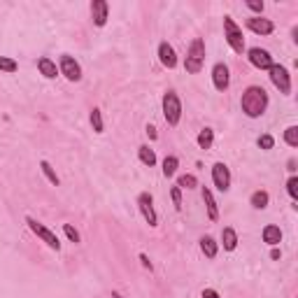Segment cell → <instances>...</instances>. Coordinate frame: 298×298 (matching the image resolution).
I'll use <instances>...</instances> for the list:
<instances>
[{
    "mask_svg": "<svg viewBox=\"0 0 298 298\" xmlns=\"http://www.w3.org/2000/svg\"><path fill=\"white\" fill-rule=\"evenodd\" d=\"M240 107H243V112L250 119H259V116L263 114V112L268 110V93L263 86H247L243 91V98H240Z\"/></svg>",
    "mask_w": 298,
    "mask_h": 298,
    "instance_id": "cell-1",
    "label": "cell"
},
{
    "mask_svg": "<svg viewBox=\"0 0 298 298\" xmlns=\"http://www.w3.org/2000/svg\"><path fill=\"white\" fill-rule=\"evenodd\" d=\"M203 63H205V42H203V37H196L194 42L189 44L184 68H187V73L198 75L203 70Z\"/></svg>",
    "mask_w": 298,
    "mask_h": 298,
    "instance_id": "cell-2",
    "label": "cell"
},
{
    "mask_svg": "<svg viewBox=\"0 0 298 298\" xmlns=\"http://www.w3.org/2000/svg\"><path fill=\"white\" fill-rule=\"evenodd\" d=\"M163 116L168 122V126H177L180 119H182V100H180V96L172 89H168L163 93Z\"/></svg>",
    "mask_w": 298,
    "mask_h": 298,
    "instance_id": "cell-3",
    "label": "cell"
},
{
    "mask_svg": "<svg viewBox=\"0 0 298 298\" xmlns=\"http://www.w3.org/2000/svg\"><path fill=\"white\" fill-rule=\"evenodd\" d=\"M26 224H28V228H31L33 233H35L40 240H42L44 245H47L49 250H61V243H58V237H56V233L54 231H49L47 226L42 224V221H37V219H33V217H26Z\"/></svg>",
    "mask_w": 298,
    "mask_h": 298,
    "instance_id": "cell-4",
    "label": "cell"
},
{
    "mask_svg": "<svg viewBox=\"0 0 298 298\" xmlns=\"http://www.w3.org/2000/svg\"><path fill=\"white\" fill-rule=\"evenodd\" d=\"M224 33H226V42L231 44L233 51H235V54H243L245 51L243 31H240V26H237L231 17H224Z\"/></svg>",
    "mask_w": 298,
    "mask_h": 298,
    "instance_id": "cell-5",
    "label": "cell"
},
{
    "mask_svg": "<svg viewBox=\"0 0 298 298\" xmlns=\"http://www.w3.org/2000/svg\"><path fill=\"white\" fill-rule=\"evenodd\" d=\"M268 73H270V82L275 84V89H280V93H284V96L291 93V75H289V70L284 66L275 63Z\"/></svg>",
    "mask_w": 298,
    "mask_h": 298,
    "instance_id": "cell-6",
    "label": "cell"
},
{
    "mask_svg": "<svg viewBox=\"0 0 298 298\" xmlns=\"http://www.w3.org/2000/svg\"><path fill=\"white\" fill-rule=\"evenodd\" d=\"M138 207H140V212H142V217H145V221L149 226H158V214H156V210H154V198H152V194H147V191H142L140 196H138Z\"/></svg>",
    "mask_w": 298,
    "mask_h": 298,
    "instance_id": "cell-7",
    "label": "cell"
},
{
    "mask_svg": "<svg viewBox=\"0 0 298 298\" xmlns=\"http://www.w3.org/2000/svg\"><path fill=\"white\" fill-rule=\"evenodd\" d=\"M247 58H250V63L254 68H259V70H270V68L275 66L270 51H268V49H261V47H252L250 51H247Z\"/></svg>",
    "mask_w": 298,
    "mask_h": 298,
    "instance_id": "cell-8",
    "label": "cell"
},
{
    "mask_svg": "<svg viewBox=\"0 0 298 298\" xmlns=\"http://www.w3.org/2000/svg\"><path fill=\"white\" fill-rule=\"evenodd\" d=\"M212 182L219 191H228L231 189V170H228V165L221 163V161H217L212 165Z\"/></svg>",
    "mask_w": 298,
    "mask_h": 298,
    "instance_id": "cell-9",
    "label": "cell"
},
{
    "mask_svg": "<svg viewBox=\"0 0 298 298\" xmlns=\"http://www.w3.org/2000/svg\"><path fill=\"white\" fill-rule=\"evenodd\" d=\"M58 73H61L68 82H79V79H82V66H79L70 54H63L61 56V70H58Z\"/></svg>",
    "mask_w": 298,
    "mask_h": 298,
    "instance_id": "cell-10",
    "label": "cell"
},
{
    "mask_svg": "<svg viewBox=\"0 0 298 298\" xmlns=\"http://www.w3.org/2000/svg\"><path fill=\"white\" fill-rule=\"evenodd\" d=\"M212 84L217 91H226L231 84V70L226 63H214L212 68Z\"/></svg>",
    "mask_w": 298,
    "mask_h": 298,
    "instance_id": "cell-11",
    "label": "cell"
},
{
    "mask_svg": "<svg viewBox=\"0 0 298 298\" xmlns=\"http://www.w3.org/2000/svg\"><path fill=\"white\" fill-rule=\"evenodd\" d=\"M245 24H247V28H250L252 33H256V35H270V33L275 31L273 21H270V19H263V17H250Z\"/></svg>",
    "mask_w": 298,
    "mask_h": 298,
    "instance_id": "cell-12",
    "label": "cell"
},
{
    "mask_svg": "<svg viewBox=\"0 0 298 298\" xmlns=\"http://www.w3.org/2000/svg\"><path fill=\"white\" fill-rule=\"evenodd\" d=\"M107 14H110V5L107 0H93L91 3V19L98 28H103L107 24Z\"/></svg>",
    "mask_w": 298,
    "mask_h": 298,
    "instance_id": "cell-13",
    "label": "cell"
},
{
    "mask_svg": "<svg viewBox=\"0 0 298 298\" xmlns=\"http://www.w3.org/2000/svg\"><path fill=\"white\" fill-rule=\"evenodd\" d=\"M158 61L163 63L168 70H172L177 66V54H175V49H172V44H168V42L158 44Z\"/></svg>",
    "mask_w": 298,
    "mask_h": 298,
    "instance_id": "cell-14",
    "label": "cell"
},
{
    "mask_svg": "<svg viewBox=\"0 0 298 298\" xmlns=\"http://www.w3.org/2000/svg\"><path fill=\"white\" fill-rule=\"evenodd\" d=\"M261 237H263V243H266V245H270V247H277V245L282 243V231H280V226L268 224L266 228L261 231Z\"/></svg>",
    "mask_w": 298,
    "mask_h": 298,
    "instance_id": "cell-15",
    "label": "cell"
},
{
    "mask_svg": "<svg viewBox=\"0 0 298 298\" xmlns=\"http://www.w3.org/2000/svg\"><path fill=\"white\" fill-rule=\"evenodd\" d=\"M37 70H40V75L47 79H56L58 77V68H56V63L49 58V56H42V58H37Z\"/></svg>",
    "mask_w": 298,
    "mask_h": 298,
    "instance_id": "cell-16",
    "label": "cell"
},
{
    "mask_svg": "<svg viewBox=\"0 0 298 298\" xmlns=\"http://www.w3.org/2000/svg\"><path fill=\"white\" fill-rule=\"evenodd\" d=\"M203 201H205V207H207V217H210L212 221H217L219 219V205H217L212 191H210L207 187H203Z\"/></svg>",
    "mask_w": 298,
    "mask_h": 298,
    "instance_id": "cell-17",
    "label": "cell"
},
{
    "mask_svg": "<svg viewBox=\"0 0 298 298\" xmlns=\"http://www.w3.org/2000/svg\"><path fill=\"white\" fill-rule=\"evenodd\" d=\"M221 245H224L226 252L235 250V247H237V233H235V228H231V226L221 228Z\"/></svg>",
    "mask_w": 298,
    "mask_h": 298,
    "instance_id": "cell-18",
    "label": "cell"
},
{
    "mask_svg": "<svg viewBox=\"0 0 298 298\" xmlns=\"http://www.w3.org/2000/svg\"><path fill=\"white\" fill-rule=\"evenodd\" d=\"M201 250H203V254H205L207 259H214L217 252H219V243H217L212 235H203L201 237Z\"/></svg>",
    "mask_w": 298,
    "mask_h": 298,
    "instance_id": "cell-19",
    "label": "cell"
},
{
    "mask_svg": "<svg viewBox=\"0 0 298 298\" xmlns=\"http://www.w3.org/2000/svg\"><path fill=\"white\" fill-rule=\"evenodd\" d=\"M250 203H252V207H254V210H266L268 203H270V196H268V191L259 189V191H254V194H252Z\"/></svg>",
    "mask_w": 298,
    "mask_h": 298,
    "instance_id": "cell-20",
    "label": "cell"
},
{
    "mask_svg": "<svg viewBox=\"0 0 298 298\" xmlns=\"http://www.w3.org/2000/svg\"><path fill=\"white\" fill-rule=\"evenodd\" d=\"M138 156H140V161L145 165H149V168H154V165H156V152H154L149 145L138 147Z\"/></svg>",
    "mask_w": 298,
    "mask_h": 298,
    "instance_id": "cell-21",
    "label": "cell"
},
{
    "mask_svg": "<svg viewBox=\"0 0 298 298\" xmlns=\"http://www.w3.org/2000/svg\"><path fill=\"white\" fill-rule=\"evenodd\" d=\"M196 142H198L201 149H210L212 142H214V131L212 128H203L201 133H198V138H196Z\"/></svg>",
    "mask_w": 298,
    "mask_h": 298,
    "instance_id": "cell-22",
    "label": "cell"
},
{
    "mask_svg": "<svg viewBox=\"0 0 298 298\" xmlns=\"http://www.w3.org/2000/svg\"><path fill=\"white\" fill-rule=\"evenodd\" d=\"M180 168V158L177 156H165L163 158V177H172Z\"/></svg>",
    "mask_w": 298,
    "mask_h": 298,
    "instance_id": "cell-23",
    "label": "cell"
},
{
    "mask_svg": "<svg viewBox=\"0 0 298 298\" xmlns=\"http://www.w3.org/2000/svg\"><path fill=\"white\" fill-rule=\"evenodd\" d=\"M40 168H42L44 177H47V180L54 184V187H58V184H61V180H58V175H56V170L51 168V163H49V161H40Z\"/></svg>",
    "mask_w": 298,
    "mask_h": 298,
    "instance_id": "cell-24",
    "label": "cell"
},
{
    "mask_svg": "<svg viewBox=\"0 0 298 298\" xmlns=\"http://www.w3.org/2000/svg\"><path fill=\"white\" fill-rule=\"evenodd\" d=\"M0 70L7 75H12L19 70V63L14 61V58H10V56H0Z\"/></svg>",
    "mask_w": 298,
    "mask_h": 298,
    "instance_id": "cell-25",
    "label": "cell"
},
{
    "mask_svg": "<svg viewBox=\"0 0 298 298\" xmlns=\"http://www.w3.org/2000/svg\"><path fill=\"white\" fill-rule=\"evenodd\" d=\"M91 126L96 133H103L105 131V124H103V114H100V110L98 107H93L91 110Z\"/></svg>",
    "mask_w": 298,
    "mask_h": 298,
    "instance_id": "cell-26",
    "label": "cell"
},
{
    "mask_svg": "<svg viewBox=\"0 0 298 298\" xmlns=\"http://www.w3.org/2000/svg\"><path fill=\"white\" fill-rule=\"evenodd\" d=\"M284 142L289 147H298V126H289L284 131Z\"/></svg>",
    "mask_w": 298,
    "mask_h": 298,
    "instance_id": "cell-27",
    "label": "cell"
},
{
    "mask_svg": "<svg viewBox=\"0 0 298 298\" xmlns=\"http://www.w3.org/2000/svg\"><path fill=\"white\" fill-rule=\"evenodd\" d=\"M286 194L291 196V201L296 203L298 201V177L291 175L289 180H286Z\"/></svg>",
    "mask_w": 298,
    "mask_h": 298,
    "instance_id": "cell-28",
    "label": "cell"
},
{
    "mask_svg": "<svg viewBox=\"0 0 298 298\" xmlns=\"http://www.w3.org/2000/svg\"><path fill=\"white\" fill-rule=\"evenodd\" d=\"M177 187L180 189H196L198 187V180H196V175H182L180 180H177Z\"/></svg>",
    "mask_w": 298,
    "mask_h": 298,
    "instance_id": "cell-29",
    "label": "cell"
},
{
    "mask_svg": "<svg viewBox=\"0 0 298 298\" xmlns=\"http://www.w3.org/2000/svg\"><path fill=\"white\" fill-rule=\"evenodd\" d=\"M63 233H66V237L70 240V243H75V245H77L79 240H82V237H79V231L75 228L73 224H63Z\"/></svg>",
    "mask_w": 298,
    "mask_h": 298,
    "instance_id": "cell-30",
    "label": "cell"
},
{
    "mask_svg": "<svg viewBox=\"0 0 298 298\" xmlns=\"http://www.w3.org/2000/svg\"><path fill=\"white\" fill-rule=\"evenodd\" d=\"M256 145H259V147H261V149H263V152H268V149H273V147H275V138H273V135H261V138H259V140H256Z\"/></svg>",
    "mask_w": 298,
    "mask_h": 298,
    "instance_id": "cell-31",
    "label": "cell"
},
{
    "mask_svg": "<svg viewBox=\"0 0 298 298\" xmlns=\"http://www.w3.org/2000/svg\"><path fill=\"white\" fill-rule=\"evenodd\" d=\"M170 198H172V205L180 210V207H182V189L177 187V184L170 189Z\"/></svg>",
    "mask_w": 298,
    "mask_h": 298,
    "instance_id": "cell-32",
    "label": "cell"
},
{
    "mask_svg": "<svg viewBox=\"0 0 298 298\" xmlns=\"http://www.w3.org/2000/svg\"><path fill=\"white\" fill-rule=\"evenodd\" d=\"M245 5L250 7L252 12H256V17H261V14H263V7H266V5H263V0H247Z\"/></svg>",
    "mask_w": 298,
    "mask_h": 298,
    "instance_id": "cell-33",
    "label": "cell"
},
{
    "mask_svg": "<svg viewBox=\"0 0 298 298\" xmlns=\"http://www.w3.org/2000/svg\"><path fill=\"white\" fill-rule=\"evenodd\" d=\"M201 296H203V298H221L217 289H203V293H201Z\"/></svg>",
    "mask_w": 298,
    "mask_h": 298,
    "instance_id": "cell-34",
    "label": "cell"
},
{
    "mask_svg": "<svg viewBox=\"0 0 298 298\" xmlns=\"http://www.w3.org/2000/svg\"><path fill=\"white\" fill-rule=\"evenodd\" d=\"M145 131H147V135H149V140H156V138H158V133H156V126H152V124H149V126H147Z\"/></svg>",
    "mask_w": 298,
    "mask_h": 298,
    "instance_id": "cell-35",
    "label": "cell"
},
{
    "mask_svg": "<svg viewBox=\"0 0 298 298\" xmlns=\"http://www.w3.org/2000/svg\"><path fill=\"white\" fill-rule=\"evenodd\" d=\"M270 259H273V261H280V259H282V252L277 250V247H273V250H270Z\"/></svg>",
    "mask_w": 298,
    "mask_h": 298,
    "instance_id": "cell-36",
    "label": "cell"
},
{
    "mask_svg": "<svg viewBox=\"0 0 298 298\" xmlns=\"http://www.w3.org/2000/svg\"><path fill=\"white\" fill-rule=\"evenodd\" d=\"M140 261H142V266H145V268L152 270V261H149V256H147V254H140Z\"/></svg>",
    "mask_w": 298,
    "mask_h": 298,
    "instance_id": "cell-37",
    "label": "cell"
},
{
    "mask_svg": "<svg viewBox=\"0 0 298 298\" xmlns=\"http://www.w3.org/2000/svg\"><path fill=\"white\" fill-rule=\"evenodd\" d=\"M112 298H126V296H122L119 291H112Z\"/></svg>",
    "mask_w": 298,
    "mask_h": 298,
    "instance_id": "cell-38",
    "label": "cell"
}]
</instances>
